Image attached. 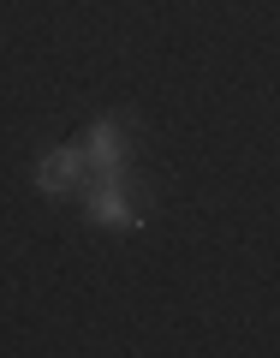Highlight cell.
<instances>
[{
    "mask_svg": "<svg viewBox=\"0 0 280 358\" xmlns=\"http://www.w3.org/2000/svg\"><path fill=\"white\" fill-rule=\"evenodd\" d=\"M131 179H126V167L119 173H102L96 185H89V221L96 227H138V203H131Z\"/></svg>",
    "mask_w": 280,
    "mask_h": 358,
    "instance_id": "6da1fadb",
    "label": "cell"
},
{
    "mask_svg": "<svg viewBox=\"0 0 280 358\" xmlns=\"http://www.w3.org/2000/svg\"><path fill=\"white\" fill-rule=\"evenodd\" d=\"M126 150H131L126 120H96L89 138H84V155H89V167H96V179H102V173H119V167H126Z\"/></svg>",
    "mask_w": 280,
    "mask_h": 358,
    "instance_id": "7a4b0ae2",
    "label": "cell"
},
{
    "mask_svg": "<svg viewBox=\"0 0 280 358\" xmlns=\"http://www.w3.org/2000/svg\"><path fill=\"white\" fill-rule=\"evenodd\" d=\"M84 167H89L84 150H48L42 167H36V185L42 192H78L84 185Z\"/></svg>",
    "mask_w": 280,
    "mask_h": 358,
    "instance_id": "3957f363",
    "label": "cell"
}]
</instances>
